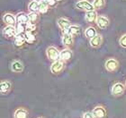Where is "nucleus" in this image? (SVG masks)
I'll return each mask as SVG.
<instances>
[{
  "instance_id": "1",
  "label": "nucleus",
  "mask_w": 126,
  "mask_h": 118,
  "mask_svg": "<svg viewBox=\"0 0 126 118\" xmlns=\"http://www.w3.org/2000/svg\"><path fill=\"white\" fill-rule=\"evenodd\" d=\"M76 8L80 11H84V12H89V11L94 10L93 4L89 2L88 0H79L76 3Z\"/></svg>"
},
{
  "instance_id": "2",
  "label": "nucleus",
  "mask_w": 126,
  "mask_h": 118,
  "mask_svg": "<svg viewBox=\"0 0 126 118\" xmlns=\"http://www.w3.org/2000/svg\"><path fill=\"white\" fill-rule=\"evenodd\" d=\"M46 55H47V57L50 60H52L53 62L60 60V57H61V52L59 51L57 47L53 46H50L46 49Z\"/></svg>"
},
{
  "instance_id": "3",
  "label": "nucleus",
  "mask_w": 126,
  "mask_h": 118,
  "mask_svg": "<svg viewBox=\"0 0 126 118\" xmlns=\"http://www.w3.org/2000/svg\"><path fill=\"white\" fill-rule=\"evenodd\" d=\"M64 68H65V62L60 59V60L54 61L52 64L50 65V72L53 74H59L64 70Z\"/></svg>"
},
{
  "instance_id": "4",
  "label": "nucleus",
  "mask_w": 126,
  "mask_h": 118,
  "mask_svg": "<svg viewBox=\"0 0 126 118\" xmlns=\"http://www.w3.org/2000/svg\"><path fill=\"white\" fill-rule=\"evenodd\" d=\"M126 86L124 84L121 83V82H116L113 85L112 87V90H111V93L113 97H120L124 93V90H125Z\"/></svg>"
},
{
  "instance_id": "5",
  "label": "nucleus",
  "mask_w": 126,
  "mask_h": 118,
  "mask_svg": "<svg viewBox=\"0 0 126 118\" xmlns=\"http://www.w3.org/2000/svg\"><path fill=\"white\" fill-rule=\"evenodd\" d=\"M95 23H96L97 27L101 30L106 29L109 24H110V21L108 19L107 16L105 15H98L97 16L96 20H95Z\"/></svg>"
},
{
  "instance_id": "6",
  "label": "nucleus",
  "mask_w": 126,
  "mask_h": 118,
  "mask_svg": "<svg viewBox=\"0 0 126 118\" xmlns=\"http://www.w3.org/2000/svg\"><path fill=\"white\" fill-rule=\"evenodd\" d=\"M119 66L118 61L114 58H109L105 62V69L109 73H114Z\"/></svg>"
},
{
  "instance_id": "7",
  "label": "nucleus",
  "mask_w": 126,
  "mask_h": 118,
  "mask_svg": "<svg viewBox=\"0 0 126 118\" xmlns=\"http://www.w3.org/2000/svg\"><path fill=\"white\" fill-rule=\"evenodd\" d=\"M3 35L5 36V38H13L16 37V34H17V31H16V28L15 26H12V25H6V26L3 29Z\"/></svg>"
},
{
  "instance_id": "8",
  "label": "nucleus",
  "mask_w": 126,
  "mask_h": 118,
  "mask_svg": "<svg viewBox=\"0 0 126 118\" xmlns=\"http://www.w3.org/2000/svg\"><path fill=\"white\" fill-rule=\"evenodd\" d=\"M57 24H58L59 28H60L63 32H68V28H69L71 25L69 20H68V19L65 18V17H61V18H59L58 21H57Z\"/></svg>"
},
{
  "instance_id": "9",
  "label": "nucleus",
  "mask_w": 126,
  "mask_h": 118,
  "mask_svg": "<svg viewBox=\"0 0 126 118\" xmlns=\"http://www.w3.org/2000/svg\"><path fill=\"white\" fill-rule=\"evenodd\" d=\"M3 21L5 24L7 25H12V26H16V16H15L13 13H6L3 16Z\"/></svg>"
},
{
  "instance_id": "10",
  "label": "nucleus",
  "mask_w": 126,
  "mask_h": 118,
  "mask_svg": "<svg viewBox=\"0 0 126 118\" xmlns=\"http://www.w3.org/2000/svg\"><path fill=\"white\" fill-rule=\"evenodd\" d=\"M74 39L73 36H71L68 32H63L62 35V44L67 47H70L73 46Z\"/></svg>"
},
{
  "instance_id": "11",
  "label": "nucleus",
  "mask_w": 126,
  "mask_h": 118,
  "mask_svg": "<svg viewBox=\"0 0 126 118\" xmlns=\"http://www.w3.org/2000/svg\"><path fill=\"white\" fill-rule=\"evenodd\" d=\"M93 115L95 118H104L106 116V110L102 106H97L93 109Z\"/></svg>"
},
{
  "instance_id": "12",
  "label": "nucleus",
  "mask_w": 126,
  "mask_h": 118,
  "mask_svg": "<svg viewBox=\"0 0 126 118\" xmlns=\"http://www.w3.org/2000/svg\"><path fill=\"white\" fill-rule=\"evenodd\" d=\"M103 43V37L101 36L100 34H97L95 35L94 38L92 39H90L89 40V44L90 46L94 48H97V47H99Z\"/></svg>"
},
{
  "instance_id": "13",
  "label": "nucleus",
  "mask_w": 126,
  "mask_h": 118,
  "mask_svg": "<svg viewBox=\"0 0 126 118\" xmlns=\"http://www.w3.org/2000/svg\"><path fill=\"white\" fill-rule=\"evenodd\" d=\"M16 22L18 24H24V25H26V24L29 22L28 14H26V13H24V12L18 13L16 14Z\"/></svg>"
},
{
  "instance_id": "14",
  "label": "nucleus",
  "mask_w": 126,
  "mask_h": 118,
  "mask_svg": "<svg viewBox=\"0 0 126 118\" xmlns=\"http://www.w3.org/2000/svg\"><path fill=\"white\" fill-rule=\"evenodd\" d=\"M12 89V84L9 81H2L1 84H0V91L1 94L5 95L9 93V91Z\"/></svg>"
},
{
  "instance_id": "15",
  "label": "nucleus",
  "mask_w": 126,
  "mask_h": 118,
  "mask_svg": "<svg viewBox=\"0 0 126 118\" xmlns=\"http://www.w3.org/2000/svg\"><path fill=\"white\" fill-rule=\"evenodd\" d=\"M28 116H29V113L24 107L17 108L14 114V118H28Z\"/></svg>"
},
{
  "instance_id": "16",
  "label": "nucleus",
  "mask_w": 126,
  "mask_h": 118,
  "mask_svg": "<svg viewBox=\"0 0 126 118\" xmlns=\"http://www.w3.org/2000/svg\"><path fill=\"white\" fill-rule=\"evenodd\" d=\"M11 69H12V71L14 73H22L23 70H24V64L22 63L21 61H18V60H16L14 61L12 64H11Z\"/></svg>"
},
{
  "instance_id": "17",
  "label": "nucleus",
  "mask_w": 126,
  "mask_h": 118,
  "mask_svg": "<svg viewBox=\"0 0 126 118\" xmlns=\"http://www.w3.org/2000/svg\"><path fill=\"white\" fill-rule=\"evenodd\" d=\"M72 55H73L72 51L69 48H65L62 51H61V57H60V59L66 62V61L70 60L71 58H72Z\"/></svg>"
},
{
  "instance_id": "18",
  "label": "nucleus",
  "mask_w": 126,
  "mask_h": 118,
  "mask_svg": "<svg viewBox=\"0 0 126 118\" xmlns=\"http://www.w3.org/2000/svg\"><path fill=\"white\" fill-rule=\"evenodd\" d=\"M26 42L25 34L24 33H17L15 37V45L16 47H22Z\"/></svg>"
},
{
  "instance_id": "19",
  "label": "nucleus",
  "mask_w": 126,
  "mask_h": 118,
  "mask_svg": "<svg viewBox=\"0 0 126 118\" xmlns=\"http://www.w3.org/2000/svg\"><path fill=\"white\" fill-rule=\"evenodd\" d=\"M97 16L98 15H97L96 11L95 10L86 12V14H85V20H86L87 22H93V21H95Z\"/></svg>"
},
{
  "instance_id": "20",
  "label": "nucleus",
  "mask_w": 126,
  "mask_h": 118,
  "mask_svg": "<svg viewBox=\"0 0 126 118\" xmlns=\"http://www.w3.org/2000/svg\"><path fill=\"white\" fill-rule=\"evenodd\" d=\"M95 35H97V32L94 27H93V26L87 27V29L85 30V36H86L87 39H92Z\"/></svg>"
},
{
  "instance_id": "21",
  "label": "nucleus",
  "mask_w": 126,
  "mask_h": 118,
  "mask_svg": "<svg viewBox=\"0 0 126 118\" xmlns=\"http://www.w3.org/2000/svg\"><path fill=\"white\" fill-rule=\"evenodd\" d=\"M68 32L71 36L75 37V36H77V35H79V33H80V26H79V25H74V24H71L70 27L68 28V32Z\"/></svg>"
},
{
  "instance_id": "22",
  "label": "nucleus",
  "mask_w": 126,
  "mask_h": 118,
  "mask_svg": "<svg viewBox=\"0 0 126 118\" xmlns=\"http://www.w3.org/2000/svg\"><path fill=\"white\" fill-rule=\"evenodd\" d=\"M93 6H94V10H101L102 8L105 7V0H93Z\"/></svg>"
},
{
  "instance_id": "23",
  "label": "nucleus",
  "mask_w": 126,
  "mask_h": 118,
  "mask_svg": "<svg viewBox=\"0 0 126 118\" xmlns=\"http://www.w3.org/2000/svg\"><path fill=\"white\" fill-rule=\"evenodd\" d=\"M39 5L40 2L32 0L31 2L28 4V10L30 12H39Z\"/></svg>"
},
{
  "instance_id": "24",
  "label": "nucleus",
  "mask_w": 126,
  "mask_h": 118,
  "mask_svg": "<svg viewBox=\"0 0 126 118\" xmlns=\"http://www.w3.org/2000/svg\"><path fill=\"white\" fill-rule=\"evenodd\" d=\"M49 8H50V5H48L47 3L45 2L44 0H42L40 2V5H39V13H47L48 10H49Z\"/></svg>"
},
{
  "instance_id": "25",
  "label": "nucleus",
  "mask_w": 126,
  "mask_h": 118,
  "mask_svg": "<svg viewBox=\"0 0 126 118\" xmlns=\"http://www.w3.org/2000/svg\"><path fill=\"white\" fill-rule=\"evenodd\" d=\"M38 13L37 12H30L28 13V18H29V22H32V23H35L38 20Z\"/></svg>"
},
{
  "instance_id": "26",
  "label": "nucleus",
  "mask_w": 126,
  "mask_h": 118,
  "mask_svg": "<svg viewBox=\"0 0 126 118\" xmlns=\"http://www.w3.org/2000/svg\"><path fill=\"white\" fill-rule=\"evenodd\" d=\"M25 39H26L27 43H32L35 41V35L33 32H25Z\"/></svg>"
},
{
  "instance_id": "27",
  "label": "nucleus",
  "mask_w": 126,
  "mask_h": 118,
  "mask_svg": "<svg viewBox=\"0 0 126 118\" xmlns=\"http://www.w3.org/2000/svg\"><path fill=\"white\" fill-rule=\"evenodd\" d=\"M36 29V25L35 23H32V22H28L25 25V32H33Z\"/></svg>"
},
{
  "instance_id": "28",
  "label": "nucleus",
  "mask_w": 126,
  "mask_h": 118,
  "mask_svg": "<svg viewBox=\"0 0 126 118\" xmlns=\"http://www.w3.org/2000/svg\"><path fill=\"white\" fill-rule=\"evenodd\" d=\"M119 44H120V46L122 47L126 48V33L120 38V39H119Z\"/></svg>"
},
{
  "instance_id": "29",
  "label": "nucleus",
  "mask_w": 126,
  "mask_h": 118,
  "mask_svg": "<svg viewBox=\"0 0 126 118\" xmlns=\"http://www.w3.org/2000/svg\"><path fill=\"white\" fill-rule=\"evenodd\" d=\"M16 31H17V33H24V32H25V25H24V24L17 23Z\"/></svg>"
},
{
  "instance_id": "30",
  "label": "nucleus",
  "mask_w": 126,
  "mask_h": 118,
  "mask_svg": "<svg viewBox=\"0 0 126 118\" xmlns=\"http://www.w3.org/2000/svg\"><path fill=\"white\" fill-rule=\"evenodd\" d=\"M83 118H94L93 113H90V112H87V113L84 114V116Z\"/></svg>"
},
{
  "instance_id": "31",
  "label": "nucleus",
  "mask_w": 126,
  "mask_h": 118,
  "mask_svg": "<svg viewBox=\"0 0 126 118\" xmlns=\"http://www.w3.org/2000/svg\"><path fill=\"white\" fill-rule=\"evenodd\" d=\"M45 2L47 3L48 5H50V6H52V5H54L56 4V1L55 0H44Z\"/></svg>"
},
{
  "instance_id": "32",
  "label": "nucleus",
  "mask_w": 126,
  "mask_h": 118,
  "mask_svg": "<svg viewBox=\"0 0 126 118\" xmlns=\"http://www.w3.org/2000/svg\"><path fill=\"white\" fill-rule=\"evenodd\" d=\"M34 1H37V2H41V1H42V0H34Z\"/></svg>"
},
{
  "instance_id": "33",
  "label": "nucleus",
  "mask_w": 126,
  "mask_h": 118,
  "mask_svg": "<svg viewBox=\"0 0 126 118\" xmlns=\"http://www.w3.org/2000/svg\"><path fill=\"white\" fill-rule=\"evenodd\" d=\"M56 2H58V1H61V0H55Z\"/></svg>"
},
{
  "instance_id": "34",
  "label": "nucleus",
  "mask_w": 126,
  "mask_h": 118,
  "mask_svg": "<svg viewBox=\"0 0 126 118\" xmlns=\"http://www.w3.org/2000/svg\"><path fill=\"white\" fill-rule=\"evenodd\" d=\"M38 118H43V117H38Z\"/></svg>"
},
{
  "instance_id": "35",
  "label": "nucleus",
  "mask_w": 126,
  "mask_h": 118,
  "mask_svg": "<svg viewBox=\"0 0 126 118\" xmlns=\"http://www.w3.org/2000/svg\"><path fill=\"white\" fill-rule=\"evenodd\" d=\"M125 86H126V81H125Z\"/></svg>"
}]
</instances>
